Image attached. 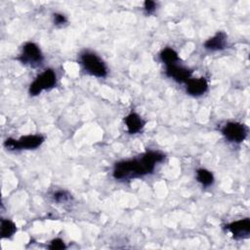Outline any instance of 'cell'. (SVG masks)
I'll return each instance as SVG.
<instances>
[{
	"instance_id": "obj_1",
	"label": "cell",
	"mask_w": 250,
	"mask_h": 250,
	"mask_svg": "<svg viewBox=\"0 0 250 250\" xmlns=\"http://www.w3.org/2000/svg\"><path fill=\"white\" fill-rule=\"evenodd\" d=\"M163 159L164 155L160 152L147 151L140 158L116 163L113 170V177L117 180H128L149 174L153 171L155 164Z\"/></svg>"
},
{
	"instance_id": "obj_2",
	"label": "cell",
	"mask_w": 250,
	"mask_h": 250,
	"mask_svg": "<svg viewBox=\"0 0 250 250\" xmlns=\"http://www.w3.org/2000/svg\"><path fill=\"white\" fill-rule=\"evenodd\" d=\"M81 62L84 68L90 74L97 77H104L106 75V67L104 62L94 53L86 52L81 56Z\"/></svg>"
},
{
	"instance_id": "obj_3",
	"label": "cell",
	"mask_w": 250,
	"mask_h": 250,
	"mask_svg": "<svg viewBox=\"0 0 250 250\" xmlns=\"http://www.w3.org/2000/svg\"><path fill=\"white\" fill-rule=\"evenodd\" d=\"M44 142V138L40 135H28L20 138L19 140L7 139L5 146L9 149H32L38 147Z\"/></svg>"
},
{
	"instance_id": "obj_4",
	"label": "cell",
	"mask_w": 250,
	"mask_h": 250,
	"mask_svg": "<svg viewBox=\"0 0 250 250\" xmlns=\"http://www.w3.org/2000/svg\"><path fill=\"white\" fill-rule=\"evenodd\" d=\"M56 84V73L52 69H46L30 84L29 93L32 96L40 94L43 90L50 89Z\"/></svg>"
},
{
	"instance_id": "obj_5",
	"label": "cell",
	"mask_w": 250,
	"mask_h": 250,
	"mask_svg": "<svg viewBox=\"0 0 250 250\" xmlns=\"http://www.w3.org/2000/svg\"><path fill=\"white\" fill-rule=\"evenodd\" d=\"M19 59L22 63H27L35 66L41 63L43 56L41 54L39 47L36 44L28 42L23 46L22 53Z\"/></svg>"
},
{
	"instance_id": "obj_6",
	"label": "cell",
	"mask_w": 250,
	"mask_h": 250,
	"mask_svg": "<svg viewBox=\"0 0 250 250\" xmlns=\"http://www.w3.org/2000/svg\"><path fill=\"white\" fill-rule=\"evenodd\" d=\"M222 133L229 141L234 143H241L247 136V128L244 124L229 122L224 126Z\"/></svg>"
},
{
	"instance_id": "obj_7",
	"label": "cell",
	"mask_w": 250,
	"mask_h": 250,
	"mask_svg": "<svg viewBox=\"0 0 250 250\" xmlns=\"http://www.w3.org/2000/svg\"><path fill=\"white\" fill-rule=\"evenodd\" d=\"M227 229L231 232L234 238H246L250 233V220L248 218L233 222L226 226Z\"/></svg>"
},
{
	"instance_id": "obj_8",
	"label": "cell",
	"mask_w": 250,
	"mask_h": 250,
	"mask_svg": "<svg viewBox=\"0 0 250 250\" xmlns=\"http://www.w3.org/2000/svg\"><path fill=\"white\" fill-rule=\"evenodd\" d=\"M167 76L173 78L177 82H187L188 79H190L191 71L186 67L179 66L176 63L167 65L166 69Z\"/></svg>"
},
{
	"instance_id": "obj_9",
	"label": "cell",
	"mask_w": 250,
	"mask_h": 250,
	"mask_svg": "<svg viewBox=\"0 0 250 250\" xmlns=\"http://www.w3.org/2000/svg\"><path fill=\"white\" fill-rule=\"evenodd\" d=\"M208 88L207 81L205 78H197V79H188L187 81V91L189 95L192 96H200L206 92Z\"/></svg>"
},
{
	"instance_id": "obj_10",
	"label": "cell",
	"mask_w": 250,
	"mask_h": 250,
	"mask_svg": "<svg viewBox=\"0 0 250 250\" xmlns=\"http://www.w3.org/2000/svg\"><path fill=\"white\" fill-rule=\"evenodd\" d=\"M227 43V35L225 32H218L213 37L209 38L205 43L204 47L210 51H218L225 48Z\"/></svg>"
},
{
	"instance_id": "obj_11",
	"label": "cell",
	"mask_w": 250,
	"mask_h": 250,
	"mask_svg": "<svg viewBox=\"0 0 250 250\" xmlns=\"http://www.w3.org/2000/svg\"><path fill=\"white\" fill-rule=\"evenodd\" d=\"M125 123L130 134L138 133L145 125L144 120L137 113H130L125 118Z\"/></svg>"
},
{
	"instance_id": "obj_12",
	"label": "cell",
	"mask_w": 250,
	"mask_h": 250,
	"mask_svg": "<svg viewBox=\"0 0 250 250\" xmlns=\"http://www.w3.org/2000/svg\"><path fill=\"white\" fill-rule=\"evenodd\" d=\"M160 59L166 65L174 64L178 61V54L173 49L166 48L161 52Z\"/></svg>"
},
{
	"instance_id": "obj_13",
	"label": "cell",
	"mask_w": 250,
	"mask_h": 250,
	"mask_svg": "<svg viewBox=\"0 0 250 250\" xmlns=\"http://www.w3.org/2000/svg\"><path fill=\"white\" fill-rule=\"evenodd\" d=\"M17 230L16 225L10 220H1V236L3 238L11 237Z\"/></svg>"
},
{
	"instance_id": "obj_14",
	"label": "cell",
	"mask_w": 250,
	"mask_h": 250,
	"mask_svg": "<svg viewBox=\"0 0 250 250\" xmlns=\"http://www.w3.org/2000/svg\"><path fill=\"white\" fill-rule=\"evenodd\" d=\"M196 179L200 184H202L205 187L211 186L213 184V181H214L212 173L209 172L208 170H205V169L197 170Z\"/></svg>"
},
{
	"instance_id": "obj_15",
	"label": "cell",
	"mask_w": 250,
	"mask_h": 250,
	"mask_svg": "<svg viewBox=\"0 0 250 250\" xmlns=\"http://www.w3.org/2000/svg\"><path fill=\"white\" fill-rule=\"evenodd\" d=\"M64 248H65V245L63 241L60 238H56L52 240L51 244L49 245V249H52V250H59V249H64Z\"/></svg>"
},
{
	"instance_id": "obj_16",
	"label": "cell",
	"mask_w": 250,
	"mask_h": 250,
	"mask_svg": "<svg viewBox=\"0 0 250 250\" xmlns=\"http://www.w3.org/2000/svg\"><path fill=\"white\" fill-rule=\"evenodd\" d=\"M145 10L147 14H150L152 13L154 10H155V2L153 1H150V0H147L145 2Z\"/></svg>"
},
{
	"instance_id": "obj_17",
	"label": "cell",
	"mask_w": 250,
	"mask_h": 250,
	"mask_svg": "<svg viewBox=\"0 0 250 250\" xmlns=\"http://www.w3.org/2000/svg\"><path fill=\"white\" fill-rule=\"evenodd\" d=\"M54 20H55V22L56 24H62L66 21V19L63 15L62 14H55L54 15Z\"/></svg>"
},
{
	"instance_id": "obj_18",
	"label": "cell",
	"mask_w": 250,
	"mask_h": 250,
	"mask_svg": "<svg viewBox=\"0 0 250 250\" xmlns=\"http://www.w3.org/2000/svg\"><path fill=\"white\" fill-rule=\"evenodd\" d=\"M54 197L57 201H62V200H64L67 198V194L64 191H58L55 193Z\"/></svg>"
}]
</instances>
